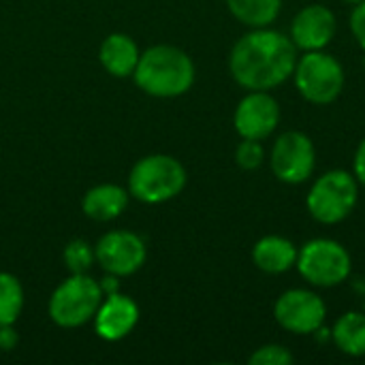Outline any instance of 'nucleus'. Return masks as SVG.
I'll return each instance as SVG.
<instances>
[{"label":"nucleus","mask_w":365,"mask_h":365,"mask_svg":"<svg viewBox=\"0 0 365 365\" xmlns=\"http://www.w3.org/2000/svg\"><path fill=\"white\" fill-rule=\"evenodd\" d=\"M94 259H96L94 257V250L83 240H73L64 248V263H66V267L73 274H86L92 267V261Z\"/></svg>","instance_id":"20"},{"label":"nucleus","mask_w":365,"mask_h":365,"mask_svg":"<svg viewBox=\"0 0 365 365\" xmlns=\"http://www.w3.org/2000/svg\"><path fill=\"white\" fill-rule=\"evenodd\" d=\"M351 30H353L357 43L365 49V0L355 4V9L351 13Z\"/></svg>","instance_id":"23"},{"label":"nucleus","mask_w":365,"mask_h":365,"mask_svg":"<svg viewBox=\"0 0 365 365\" xmlns=\"http://www.w3.org/2000/svg\"><path fill=\"white\" fill-rule=\"evenodd\" d=\"M15 344H17V336H15V331L11 329V325L0 327V349H2V351H11Z\"/></svg>","instance_id":"25"},{"label":"nucleus","mask_w":365,"mask_h":365,"mask_svg":"<svg viewBox=\"0 0 365 365\" xmlns=\"http://www.w3.org/2000/svg\"><path fill=\"white\" fill-rule=\"evenodd\" d=\"M274 319L278 321V325L282 329H287L291 334L310 336L323 327V323L327 319V306L312 291L291 289L276 299Z\"/></svg>","instance_id":"9"},{"label":"nucleus","mask_w":365,"mask_h":365,"mask_svg":"<svg viewBox=\"0 0 365 365\" xmlns=\"http://www.w3.org/2000/svg\"><path fill=\"white\" fill-rule=\"evenodd\" d=\"M263 158H265V150H263L261 141H257V139H244L235 150V160L246 171L259 169L263 165Z\"/></svg>","instance_id":"22"},{"label":"nucleus","mask_w":365,"mask_h":365,"mask_svg":"<svg viewBox=\"0 0 365 365\" xmlns=\"http://www.w3.org/2000/svg\"><path fill=\"white\" fill-rule=\"evenodd\" d=\"M295 265L306 282L321 289L342 284L353 269L349 250L340 242L327 237H317L306 242L297 255Z\"/></svg>","instance_id":"6"},{"label":"nucleus","mask_w":365,"mask_h":365,"mask_svg":"<svg viewBox=\"0 0 365 365\" xmlns=\"http://www.w3.org/2000/svg\"><path fill=\"white\" fill-rule=\"evenodd\" d=\"M101 267L111 276H130L145 263V244L130 231H111L103 235L94 248Z\"/></svg>","instance_id":"10"},{"label":"nucleus","mask_w":365,"mask_h":365,"mask_svg":"<svg viewBox=\"0 0 365 365\" xmlns=\"http://www.w3.org/2000/svg\"><path fill=\"white\" fill-rule=\"evenodd\" d=\"M227 6L242 24L250 28H265L276 21L282 0H227Z\"/></svg>","instance_id":"18"},{"label":"nucleus","mask_w":365,"mask_h":365,"mask_svg":"<svg viewBox=\"0 0 365 365\" xmlns=\"http://www.w3.org/2000/svg\"><path fill=\"white\" fill-rule=\"evenodd\" d=\"M101 64L105 66V71L113 77H128L135 73L137 62L141 58L137 43L122 32L109 34L103 45H101Z\"/></svg>","instance_id":"15"},{"label":"nucleus","mask_w":365,"mask_h":365,"mask_svg":"<svg viewBox=\"0 0 365 365\" xmlns=\"http://www.w3.org/2000/svg\"><path fill=\"white\" fill-rule=\"evenodd\" d=\"M355 178L359 184L365 186V139L359 143V148L355 152Z\"/></svg>","instance_id":"24"},{"label":"nucleus","mask_w":365,"mask_h":365,"mask_svg":"<svg viewBox=\"0 0 365 365\" xmlns=\"http://www.w3.org/2000/svg\"><path fill=\"white\" fill-rule=\"evenodd\" d=\"M128 205V192L115 184H101L86 192L83 197V212L92 220L107 222L118 218Z\"/></svg>","instance_id":"16"},{"label":"nucleus","mask_w":365,"mask_h":365,"mask_svg":"<svg viewBox=\"0 0 365 365\" xmlns=\"http://www.w3.org/2000/svg\"><path fill=\"white\" fill-rule=\"evenodd\" d=\"M272 171L284 184H304L317 167V150L308 135L289 130L280 135L272 150Z\"/></svg>","instance_id":"8"},{"label":"nucleus","mask_w":365,"mask_h":365,"mask_svg":"<svg viewBox=\"0 0 365 365\" xmlns=\"http://www.w3.org/2000/svg\"><path fill=\"white\" fill-rule=\"evenodd\" d=\"M233 124L242 139L263 141L280 124V105L265 90H250L235 107Z\"/></svg>","instance_id":"11"},{"label":"nucleus","mask_w":365,"mask_h":365,"mask_svg":"<svg viewBox=\"0 0 365 365\" xmlns=\"http://www.w3.org/2000/svg\"><path fill=\"white\" fill-rule=\"evenodd\" d=\"M186 186V169L167 154H152L141 158L128 178L130 195L141 203H165L178 197Z\"/></svg>","instance_id":"3"},{"label":"nucleus","mask_w":365,"mask_h":365,"mask_svg":"<svg viewBox=\"0 0 365 365\" xmlns=\"http://www.w3.org/2000/svg\"><path fill=\"white\" fill-rule=\"evenodd\" d=\"M344 2H349V4H359L361 0H344Z\"/></svg>","instance_id":"26"},{"label":"nucleus","mask_w":365,"mask_h":365,"mask_svg":"<svg viewBox=\"0 0 365 365\" xmlns=\"http://www.w3.org/2000/svg\"><path fill=\"white\" fill-rule=\"evenodd\" d=\"M297 64L295 43L278 32L255 28L244 34L231 49L229 68L233 79L246 90H272L284 83Z\"/></svg>","instance_id":"1"},{"label":"nucleus","mask_w":365,"mask_h":365,"mask_svg":"<svg viewBox=\"0 0 365 365\" xmlns=\"http://www.w3.org/2000/svg\"><path fill=\"white\" fill-rule=\"evenodd\" d=\"M139 321V308L137 304L120 293H111L96 310L94 314V325L96 334L107 340L115 342L126 338Z\"/></svg>","instance_id":"13"},{"label":"nucleus","mask_w":365,"mask_h":365,"mask_svg":"<svg viewBox=\"0 0 365 365\" xmlns=\"http://www.w3.org/2000/svg\"><path fill=\"white\" fill-rule=\"evenodd\" d=\"M195 64L186 51L171 45L145 49L133 73L137 86L156 98H175L186 94L195 83Z\"/></svg>","instance_id":"2"},{"label":"nucleus","mask_w":365,"mask_h":365,"mask_svg":"<svg viewBox=\"0 0 365 365\" xmlns=\"http://www.w3.org/2000/svg\"><path fill=\"white\" fill-rule=\"evenodd\" d=\"M293 77L299 94L314 105L334 103L344 88L342 64L323 49L306 51L302 58H297Z\"/></svg>","instance_id":"7"},{"label":"nucleus","mask_w":365,"mask_h":365,"mask_svg":"<svg viewBox=\"0 0 365 365\" xmlns=\"http://www.w3.org/2000/svg\"><path fill=\"white\" fill-rule=\"evenodd\" d=\"M357 178L344 169L323 173L310 188L306 205L310 216L321 225L342 222L357 205Z\"/></svg>","instance_id":"4"},{"label":"nucleus","mask_w":365,"mask_h":365,"mask_svg":"<svg viewBox=\"0 0 365 365\" xmlns=\"http://www.w3.org/2000/svg\"><path fill=\"white\" fill-rule=\"evenodd\" d=\"M250 365H291L295 357L282 344H265L250 355Z\"/></svg>","instance_id":"21"},{"label":"nucleus","mask_w":365,"mask_h":365,"mask_svg":"<svg viewBox=\"0 0 365 365\" xmlns=\"http://www.w3.org/2000/svg\"><path fill=\"white\" fill-rule=\"evenodd\" d=\"M299 250L295 244L280 235H265L252 248L255 265L265 274H284L297 263Z\"/></svg>","instance_id":"14"},{"label":"nucleus","mask_w":365,"mask_h":365,"mask_svg":"<svg viewBox=\"0 0 365 365\" xmlns=\"http://www.w3.org/2000/svg\"><path fill=\"white\" fill-rule=\"evenodd\" d=\"M24 308V289L13 274L0 272V327L13 325Z\"/></svg>","instance_id":"19"},{"label":"nucleus","mask_w":365,"mask_h":365,"mask_svg":"<svg viewBox=\"0 0 365 365\" xmlns=\"http://www.w3.org/2000/svg\"><path fill=\"white\" fill-rule=\"evenodd\" d=\"M331 338L336 346L351 357L365 355V314L364 312H346L334 325Z\"/></svg>","instance_id":"17"},{"label":"nucleus","mask_w":365,"mask_h":365,"mask_svg":"<svg viewBox=\"0 0 365 365\" xmlns=\"http://www.w3.org/2000/svg\"><path fill=\"white\" fill-rule=\"evenodd\" d=\"M103 295L105 293L94 278L73 274L53 291L49 299V317L60 327H81L94 319L98 306L103 304Z\"/></svg>","instance_id":"5"},{"label":"nucleus","mask_w":365,"mask_h":365,"mask_svg":"<svg viewBox=\"0 0 365 365\" xmlns=\"http://www.w3.org/2000/svg\"><path fill=\"white\" fill-rule=\"evenodd\" d=\"M336 34V15L325 4L304 6L291 24V41L297 49L319 51L325 49Z\"/></svg>","instance_id":"12"}]
</instances>
